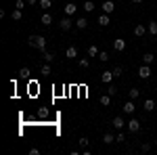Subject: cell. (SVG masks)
Returning a JSON list of instances; mask_svg holds the SVG:
<instances>
[{"label":"cell","mask_w":157,"mask_h":155,"mask_svg":"<svg viewBox=\"0 0 157 155\" xmlns=\"http://www.w3.org/2000/svg\"><path fill=\"white\" fill-rule=\"evenodd\" d=\"M27 42H29L32 46L40 48V50H46V38L38 36V34H34V36H29V38H27Z\"/></svg>","instance_id":"6da1fadb"},{"label":"cell","mask_w":157,"mask_h":155,"mask_svg":"<svg viewBox=\"0 0 157 155\" xmlns=\"http://www.w3.org/2000/svg\"><path fill=\"white\" fill-rule=\"evenodd\" d=\"M151 67H149V65H143V67H140V69H138V78H143V80H147V78H151Z\"/></svg>","instance_id":"7a4b0ae2"},{"label":"cell","mask_w":157,"mask_h":155,"mask_svg":"<svg viewBox=\"0 0 157 155\" xmlns=\"http://www.w3.org/2000/svg\"><path fill=\"white\" fill-rule=\"evenodd\" d=\"M61 29H63V32H67V29H71V25H73V21L71 19H69V15H67V17H63V19H61Z\"/></svg>","instance_id":"3957f363"},{"label":"cell","mask_w":157,"mask_h":155,"mask_svg":"<svg viewBox=\"0 0 157 155\" xmlns=\"http://www.w3.org/2000/svg\"><path fill=\"white\" fill-rule=\"evenodd\" d=\"M128 130H130V132H138V130H140V122L132 118L130 122H128Z\"/></svg>","instance_id":"277c9868"},{"label":"cell","mask_w":157,"mask_h":155,"mask_svg":"<svg viewBox=\"0 0 157 155\" xmlns=\"http://www.w3.org/2000/svg\"><path fill=\"white\" fill-rule=\"evenodd\" d=\"M113 9H115V4H113L111 0H105V2H103V13L111 15V13H113Z\"/></svg>","instance_id":"5b68a950"},{"label":"cell","mask_w":157,"mask_h":155,"mask_svg":"<svg viewBox=\"0 0 157 155\" xmlns=\"http://www.w3.org/2000/svg\"><path fill=\"white\" fill-rule=\"evenodd\" d=\"M78 13V4H73V2H69V4H65V15H75Z\"/></svg>","instance_id":"8992f818"},{"label":"cell","mask_w":157,"mask_h":155,"mask_svg":"<svg viewBox=\"0 0 157 155\" xmlns=\"http://www.w3.org/2000/svg\"><path fill=\"white\" fill-rule=\"evenodd\" d=\"M113 48H115L117 52H121V50L126 48V40H121V38H117V40H113Z\"/></svg>","instance_id":"52a82bcc"},{"label":"cell","mask_w":157,"mask_h":155,"mask_svg":"<svg viewBox=\"0 0 157 155\" xmlns=\"http://www.w3.org/2000/svg\"><path fill=\"white\" fill-rule=\"evenodd\" d=\"M121 109H124V113H128V115H130V113H134V109H136V107H134V99H130V101H128V103H126Z\"/></svg>","instance_id":"ba28073f"},{"label":"cell","mask_w":157,"mask_h":155,"mask_svg":"<svg viewBox=\"0 0 157 155\" xmlns=\"http://www.w3.org/2000/svg\"><path fill=\"white\" fill-rule=\"evenodd\" d=\"M113 78H115L113 72H103V76H101V80H103L105 84H111V82H113Z\"/></svg>","instance_id":"9c48e42d"},{"label":"cell","mask_w":157,"mask_h":155,"mask_svg":"<svg viewBox=\"0 0 157 155\" xmlns=\"http://www.w3.org/2000/svg\"><path fill=\"white\" fill-rule=\"evenodd\" d=\"M111 124H113V128H117V130H121V128L126 126V122H124L120 115H117V118H113V122H111Z\"/></svg>","instance_id":"30bf717a"},{"label":"cell","mask_w":157,"mask_h":155,"mask_svg":"<svg viewBox=\"0 0 157 155\" xmlns=\"http://www.w3.org/2000/svg\"><path fill=\"white\" fill-rule=\"evenodd\" d=\"M65 57H67V59H75V57H78L75 46H69V48H67V50H65Z\"/></svg>","instance_id":"8fae6325"},{"label":"cell","mask_w":157,"mask_h":155,"mask_svg":"<svg viewBox=\"0 0 157 155\" xmlns=\"http://www.w3.org/2000/svg\"><path fill=\"white\" fill-rule=\"evenodd\" d=\"M145 34H147V27H145V25H136V27H134V36L140 38V36H145Z\"/></svg>","instance_id":"7c38bea8"},{"label":"cell","mask_w":157,"mask_h":155,"mask_svg":"<svg viewBox=\"0 0 157 155\" xmlns=\"http://www.w3.org/2000/svg\"><path fill=\"white\" fill-rule=\"evenodd\" d=\"M75 25H78V29H86V27H88V19H86V17H80V19L75 21Z\"/></svg>","instance_id":"4fadbf2b"},{"label":"cell","mask_w":157,"mask_h":155,"mask_svg":"<svg viewBox=\"0 0 157 155\" xmlns=\"http://www.w3.org/2000/svg\"><path fill=\"white\" fill-rule=\"evenodd\" d=\"M94 6H97V4H94L92 0H86V2H84V6H82V9H84L86 13H92V11H94Z\"/></svg>","instance_id":"5bb4252c"},{"label":"cell","mask_w":157,"mask_h":155,"mask_svg":"<svg viewBox=\"0 0 157 155\" xmlns=\"http://www.w3.org/2000/svg\"><path fill=\"white\" fill-rule=\"evenodd\" d=\"M40 23H42V25H46V27H48V25L52 23V17H50L48 13H44V15H42V19H40Z\"/></svg>","instance_id":"9a60e30c"},{"label":"cell","mask_w":157,"mask_h":155,"mask_svg":"<svg viewBox=\"0 0 157 155\" xmlns=\"http://www.w3.org/2000/svg\"><path fill=\"white\" fill-rule=\"evenodd\" d=\"M98 25H103V27H107V25H109V15H107V13H103V15L98 17Z\"/></svg>","instance_id":"2e32d148"},{"label":"cell","mask_w":157,"mask_h":155,"mask_svg":"<svg viewBox=\"0 0 157 155\" xmlns=\"http://www.w3.org/2000/svg\"><path fill=\"white\" fill-rule=\"evenodd\" d=\"M155 109V101L153 99H147L145 101V111H153Z\"/></svg>","instance_id":"e0dca14e"},{"label":"cell","mask_w":157,"mask_h":155,"mask_svg":"<svg viewBox=\"0 0 157 155\" xmlns=\"http://www.w3.org/2000/svg\"><path fill=\"white\" fill-rule=\"evenodd\" d=\"M103 143H105V145H113V143H115L113 134H109V132H107V134H103Z\"/></svg>","instance_id":"ac0fdd59"},{"label":"cell","mask_w":157,"mask_h":155,"mask_svg":"<svg viewBox=\"0 0 157 155\" xmlns=\"http://www.w3.org/2000/svg\"><path fill=\"white\" fill-rule=\"evenodd\" d=\"M149 34L157 36V21H149Z\"/></svg>","instance_id":"d6986e66"},{"label":"cell","mask_w":157,"mask_h":155,"mask_svg":"<svg viewBox=\"0 0 157 155\" xmlns=\"http://www.w3.org/2000/svg\"><path fill=\"white\" fill-rule=\"evenodd\" d=\"M98 52H101V50H98L94 44H90V46H88V57H97Z\"/></svg>","instance_id":"ffe728a7"},{"label":"cell","mask_w":157,"mask_h":155,"mask_svg":"<svg viewBox=\"0 0 157 155\" xmlns=\"http://www.w3.org/2000/svg\"><path fill=\"white\" fill-rule=\"evenodd\" d=\"M38 4H40V6H42V9H44V11H48L50 6H52V0H40V2H38Z\"/></svg>","instance_id":"44dd1931"},{"label":"cell","mask_w":157,"mask_h":155,"mask_svg":"<svg viewBox=\"0 0 157 155\" xmlns=\"http://www.w3.org/2000/svg\"><path fill=\"white\" fill-rule=\"evenodd\" d=\"M109 103H111V95H103L101 96V105H103V107H107Z\"/></svg>","instance_id":"7402d4cb"},{"label":"cell","mask_w":157,"mask_h":155,"mask_svg":"<svg viewBox=\"0 0 157 155\" xmlns=\"http://www.w3.org/2000/svg\"><path fill=\"white\" fill-rule=\"evenodd\" d=\"M143 61H145V65H151V63H153V61H155V57H153V55H151V52H147L145 57H143Z\"/></svg>","instance_id":"603a6c76"},{"label":"cell","mask_w":157,"mask_h":155,"mask_svg":"<svg viewBox=\"0 0 157 155\" xmlns=\"http://www.w3.org/2000/svg\"><path fill=\"white\" fill-rule=\"evenodd\" d=\"M19 78H29V69L27 67H21L19 69Z\"/></svg>","instance_id":"cb8c5ba5"},{"label":"cell","mask_w":157,"mask_h":155,"mask_svg":"<svg viewBox=\"0 0 157 155\" xmlns=\"http://www.w3.org/2000/svg\"><path fill=\"white\" fill-rule=\"evenodd\" d=\"M25 4H27L25 0H17V2H15V9H19V11H23V9H25Z\"/></svg>","instance_id":"d4e9b609"},{"label":"cell","mask_w":157,"mask_h":155,"mask_svg":"<svg viewBox=\"0 0 157 155\" xmlns=\"http://www.w3.org/2000/svg\"><path fill=\"white\" fill-rule=\"evenodd\" d=\"M21 17H23V13L19 11V9H15V11H13V19H15V21H19Z\"/></svg>","instance_id":"484cf974"},{"label":"cell","mask_w":157,"mask_h":155,"mask_svg":"<svg viewBox=\"0 0 157 155\" xmlns=\"http://www.w3.org/2000/svg\"><path fill=\"white\" fill-rule=\"evenodd\" d=\"M98 59L103 61V63H105V61H109V52H105V50H101V52H98Z\"/></svg>","instance_id":"4316f807"},{"label":"cell","mask_w":157,"mask_h":155,"mask_svg":"<svg viewBox=\"0 0 157 155\" xmlns=\"http://www.w3.org/2000/svg\"><path fill=\"white\" fill-rule=\"evenodd\" d=\"M138 95H140L138 88H130V99H138Z\"/></svg>","instance_id":"83f0119b"},{"label":"cell","mask_w":157,"mask_h":155,"mask_svg":"<svg viewBox=\"0 0 157 155\" xmlns=\"http://www.w3.org/2000/svg\"><path fill=\"white\" fill-rule=\"evenodd\" d=\"M115 143H126V134H124V132H120V134L115 136Z\"/></svg>","instance_id":"f1b7e54d"},{"label":"cell","mask_w":157,"mask_h":155,"mask_svg":"<svg viewBox=\"0 0 157 155\" xmlns=\"http://www.w3.org/2000/svg\"><path fill=\"white\" fill-rule=\"evenodd\" d=\"M52 59H55V55H52V52H46V50H44V61H46V63H50Z\"/></svg>","instance_id":"f546056e"},{"label":"cell","mask_w":157,"mask_h":155,"mask_svg":"<svg viewBox=\"0 0 157 155\" xmlns=\"http://www.w3.org/2000/svg\"><path fill=\"white\" fill-rule=\"evenodd\" d=\"M40 73H42V76H48V73H50V65H48V63H46V65L40 69Z\"/></svg>","instance_id":"4dcf8cb0"},{"label":"cell","mask_w":157,"mask_h":155,"mask_svg":"<svg viewBox=\"0 0 157 155\" xmlns=\"http://www.w3.org/2000/svg\"><path fill=\"white\" fill-rule=\"evenodd\" d=\"M111 72H113V76H115V78H120L121 73H124V69H121V67H113Z\"/></svg>","instance_id":"1f68e13d"},{"label":"cell","mask_w":157,"mask_h":155,"mask_svg":"<svg viewBox=\"0 0 157 155\" xmlns=\"http://www.w3.org/2000/svg\"><path fill=\"white\" fill-rule=\"evenodd\" d=\"M88 143H90V141H88L86 136H82V138H80V147H82V149H86V147H88Z\"/></svg>","instance_id":"d6a6232c"},{"label":"cell","mask_w":157,"mask_h":155,"mask_svg":"<svg viewBox=\"0 0 157 155\" xmlns=\"http://www.w3.org/2000/svg\"><path fill=\"white\" fill-rule=\"evenodd\" d=\"M107 95L115 96V95H117V88H115V86H109V88H107Z\"/></svg>","instance_id":"836d02e7"},{"label":"cell","mask_w":157,"mask_h":155,"mask_svg":"<svg viewBox=\"0 0 157 155\" xmlns=\"http://www.w3.org/2000/svg\"><path fill=\"white\" fill-rule=\"evenodd\" d=\"M88 65H90V61H88V59H80V67H84V69H86Z\"/></svg>","instance_id":"e575fe53"},{"label":"cell","mask_w":157,"mask_h":155,"mask_svg":"<svg viewBox=\"0 0 157 155\" xmlns=\"http://www.w3.org/2000/svg\"><path fill=\"white\" fill-rule=\"evenodd\" d=\"M29 155H40V149H36V147H34V149H29Z\"/></svg>","instance_id":"d590c367"},{"label":"cell","mask_w":157,"mask_h":155,"mask_svg":"<svg viewBox=\"0 0 157 155\" xmlns=\"http://www.w3.org/2000/svg\"><path fill=\"white\" fill-rule=\"evenodd\" d=\"M25 2H27V4H29V6H32V4H38V2H40V0H25Z\"/></svg>","instance_id":"8d00e7d4"},{"label":"cell","mask_w":157,"mask_h":155,"mask_svg":"<svg viewBox=\"0 0 157 155\" xmlns=\"http://www.w3.org/2000/svg\"><path fill=\"white\" fill-rule=\"evenodd\" d=\"M132 2H134V4H140V2H143V0H132Z\"/></svg>","instance_id":"74e56055"}]
</instances>
